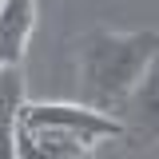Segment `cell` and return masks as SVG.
Listing matches in <instances>:
<instances>
[{"instance_id": "4", "label": "cell", "mask_w": 159, "mask_h": 159, "mask_svg": "<svg viewBox=\"0 0 159 159\" xmlns=\"http://www.w3.org/2000/svg\"><path fill=\"white\" fill-rule=\"evenodd\" d=\"M24 103L28 99L20 64H0V159H16V127Z\"/></svg>"}, {"instance_id": "2", "label": "cell", "mask_w": 159, "mask_h": 159, "mask_svg": "<svg viewBox=\"0 0 159 159\" xmlns=\"http://www.w3.org/2000/svg\"><path fill=\"white\" fill-rule=\"evenodd\" d=\"M20 127L32 131H60V135L84 139L96 147V139L123 135V123L107 111H96L88 103H24L20 107Z\"/></svg>"}, {"instance_id": "3", "label": "cell", "mask_w": 159, "mask_h": 159, "mask_svg": "<svg viewBox=\"0 0 159 159\" xmlns=\"http://www.w3.org/2000/svg\"><path fill=\"white\" fill-rule=\"evenodd\" d=\"M36 28V0H0V64H20Z\"/></svg>"}, {"instance_id": "1", "label": "cell", "mask_w": 159, "mask_h": 159, "mask_svg": "<svg viewBox=\"0 0 159 159\" xmlns=\"http://www.w3.org/2000/svg\"><path fill=\"white\" fill-rule=\"evenodd\" d=\"M155 64V32H88L80 40V84L88 107H123Z\"/></svg>"}, {"instance_id": "5", "label": "cell", "mask_w": 159, "mask_h": 159, "mask_svg": "<svg viewBox=\"0 0 159 159\" xmlns=\"http://www.w3.org/2000/svg\"><path fill=\"white\" fill-rule=\"evenodd\" d=\"M16 159H92V143L60 131L16 127Z\"/></svg>"}]
</instances>
